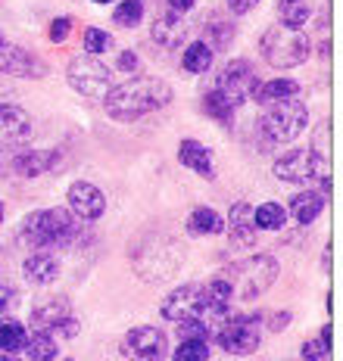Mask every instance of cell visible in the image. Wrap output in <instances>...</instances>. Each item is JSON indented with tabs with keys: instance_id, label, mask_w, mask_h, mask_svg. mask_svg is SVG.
Listing matches in <instances>:
<instances>
[{
	"instance_id": "obj_1",
	"label": "cell",
	"mask_w": 343,
	"mask_h": 361,
	"mask_svg": "<svg viewBox=\"0 0 343 361\" xmlns=\"http://www.w3.org/2000/svg\"><path fill=\"white\" fill-rule=\"evenodd\" d=\"M172 103V87L162 78H131L122 85H113L103 97V109L116 122H138L156 109H166Z\"/></svg>"
},
{
	"instance_id": "obj_2",
	"label": "cell",
	"mask_w": 343,
	"mask_h": 361,
	"mask_svg": "<svg viewBox=\"0 0 343 361\" xmlns=\"http://www.w3.org/2000/svg\"><path fill=\"white\" fill-rule=\"evenodd\" d=\"M231 287V299L237 302H253L275 283L278 277V262L272 255H250L243 262H234L228 274H222Z\"/></svg>"
},
{
	"instance_id": "obj_3",
	"label": "cell",
	"mask_w": 343,
	"mask_h": 361,
	"mask_svg": "<svg viewBox=\"0 0 343 361\" xmlns=\"http://www.w3.org/2000/svg\"><path fill=\"white\" fill-rule=\"evenodd\" d=\"M76 234L78 228L66 209H38L19 224V240L28 246H66Z\"/></svg>"
},
{
	"instance_id": "obj_4",
	"label": "cell",
	"mask_w": 343,
	"mask_h": 361,
	"mask_svg": "<svg viewBox=\"0 0 343 361\" xmlns=\"http://www.w3.org/2000/svg\"><path fill=\"white\" fill-rule=\"evenodd\" d=\"M263 59L275 69H296L303 66L312 54V41L306 37L300 28H284V25H272L259 41Z\"/></svg>"
},
{
	"instance_id": "obj_5",
	"label": "cell",
	"mask_w": 343,
	"mask_h": 361,
	"mask_svg": "<svg viewBox=\"0 0 343 361\" xmlns=\"http://www.w3.org/2000/svg\"><path fill=\"white\" fill-rule=\"evenodd\" d=\"M306 125H309V109L303 100L290 97V100L268 103L265 116L259 118V134L268 144H290L306 131Z\"/></svg>"
},
{
	"instance_id": "obj_6",
	"label": "cell",
	"mask_w": 343,
	"mask_h": 361,
	"mask_svg": "<svg viewBox=\"0 0 343 361\" xmlns=\"http://www.w3.org/2000/svg\"><path fill=\"white\" fill-rule=\"evenodd\" d=\"M263 340V321L259 314H231L215 330V343L228 352V355H250L259 349Z\"/></svg>"
},
{
	"instance_id": "obj_7",
	"label": "cell",
	"mask_w": 343,
	"mask_h": 361,
	"mask_svg": "<svg viewBox=\"0 0 343 361\" xmlns=\"http://www.w3.org/2000/svg\"><path fill=\"white\" fill-rule=\"evenodd\" d=\"M259 81H263V78H259L256 69H253L247 59H231L225 69L219 72L212 90L228 103V106L237 109V106H243V103L253 97V90H256Z\"/></svg>"
},
{
	"instance_id": "obj_8",
	"label": "cell",
	"mask_w": 343,
	"mask_h": 361,
	"mask_svg": "<svg viewBox=\"0 0 343 361\" xmlns=\"http://www.w3.org/2000/svg\"><path fill=\"white\" fill-rule=\"evenodd\" d=\"M66 81L72 85V90L85 97H107L109 87H113V72L109 66H103L97 56H76L66 69Z\"/></svg>"
},
{
	"instance_id": "obj_9",
	"label": "cell",
	"mask_w": 343,
	"mask_h": 361,
	"mask_svg": "<svg viewBox=\"0 0 343 361\" xmlns=\"http://www.w3.org/2000/svg\"><path fill=\"white\" fill-rule=\"evenodd\" d=\"M122 355L128 361H162L169 355L166 334L150 324L131 327L128 334L122 336Z\"/></svg>"
},
{
	"instance_id": "obj_10",
	"label": "cell",
	"mask_w": 343,
	"mask_h": 361,
	"mask_svg": "<svg viewBox=\"0 0 343 361\" xmlns=\"http://www.w3.org/2000/svg\"><path fill=\"white\" fill-rule=\"evenodd\" d=\"M162 318L166 321H188V318H200L206 314V290L203 283H184V287L172 290L166 299H162Z\"/></svg>"
},
{
	"instance_id": "obj_11",
	"label": "cell",
	"mask_w": 343,
	"mask_h": 361,
	"mask_svg": "<svg viewBox=\"0 0 343 361\" xmlns=\"http://www.w3.org/2000/svg\"><path fill=\"white\" fill-rule=\"evenodd\" d=\"M63 165V153L59 149H25L10 159V171L19 178H38L47 171H56Z\"/></svg>"
},
{
	"instance_id": "obj_12",
	"label": "cell",
	"mask_w": 343,
	"mask_h": 361,
	"mask_svg": "<svg viewBox=\"0 0 343 361\" xmlns=\"http://www.w3.org/2000/svg\"><path fill=\"white\" fill-rule=\"evenodd\" d=\"M35 125L32 116H28L22 106H13V103H4L0 106V144L13 147V144H25L32 137Z\"/></svg>"
},
{
	"instance_id": "obj_13",
	"label": "cell",
	"mask_w": 343,
	"mask_h": 361,
	"mask_svg": "<svg viewBox=\"0 0 343 361\" xmlns=\"http://www.w3.org/2000/svg\"><path fill=\"white\" fill-rule=\"evenodd\" d=\"M66 200H69L72 215H78L81 221H97V218L103 215V209H107V197H103L94 184H88V180L72 184L69 187V197H66Z\"/></svg>"
},
{
	"instance_id": "obj_14",
	"label": "cell",
	"mask_w": 343,
	"mask_h": 361,
	"mask_svg": "<svg viewBox=\"0 0 343 361\" xmlns=\"http://www.w3.org/2000/svg\"><path fill=\"white\" fill-rule=\"evenodd\" d=\"M275 178L284 184H309L312 180V156L309 149H290L272 165Z\"/></svg>"
},
{
	"instance_id": "obj_15",
	"label": "cell",
	"mask_w": 343,
	"mask_h": 361,
	"mask_svg": "<svg viewBox=\"0 0 343 361\" xmlns=\"http://www.w3.org/2000/svg\"><path fill=\"white\" fill-rule=\"evenodd\" d=\"M0 72L13 75V78H32V75H44V66L28 50L4 44L0 47Z\"/></svg>"
},
{
	"instance_id": "obj_16",
	"label": "cell",
	"mask_w": 343,
	"mask_h": 361,
	"mask_svg": "<svg viewBox=\"0 0 343 361\" xmlns=\"http://www.w3.org/2000/svg\"><path fill=\"white\" fill-rule=\"evenodd\" d=\"M228 234L234 243L241 246H253L259 237V228L253 221V206L250 202H234L231 206V215H228Z\"/></svg>"
},
{
	"instance_id": "obj_17",
	"label": "cell",
	"mask_w": 343,
	"mask_h": 361,
	"mask_svg": "<svg viewBox=\"0 0 343 361\" xmlns=\"http://www.w3.org/2000/svg\"><path fill=\"white\" fill-rule=\"evenodd\" d=\"M178 162L184 165V169L197 171L200 178L212 180L215 178V165H212V149L203 147L200 140H181V147H178Z\"/></svg>"
},
{
	"instance_id": "obj_18",
	"label": "cell",
	"mask_w": 343,
	"mask_h": 361,
	"mask_svg": "<svg viewBox=\"0 0 343 361\" xmlns=\"http://www.w3.org/2000/svg\"><path fill=\"white\" fill-rule=\"evenodd\" d=\"M22 271H25L28 283L44 287V283H54L59 277V259L56 255H50V252H32L25 259V265H22Z\"/></svg>"
},
{
	"instance_id": "obj_19",
	"label": "cell",
	"mask_w": 343,
	"mask_h": 361,
	"mask_svg": "<svg viewBox=\"0 0 343 361\" xmlns=\"http://www.w3.org/2000/svg\"><path fill=\"white\" fill-rule=\"evenodd\" d=\"M184 37H188V25H184V22L178 19L175 13H169V16H160V19L153 22V41L160 44V47L178 50L184 44Z\"/></svg>"
},
{
	"instance_id": "obj_20",
	"label": "cell",
	"mask_w": 343,
	"mask_h": 361,
	"mask_svg": "<svg viewBox=\"0 0 343 361\" xmlns=\"http://www.w3.org/2000/svg\"><path fill=\"white\" fill-rule=\"evenodd\" d=\"M66 318H69V305L63 299H47V302L32 308V327L41 334H54V327L63 324Z\"/></svg>"
},
{
	"instance_id": "obj_21",
	"label": "cell",
	"mask_w": 343,
	"mask_h": 361,
	"mask_svg": "<svg viewBox=\"0 0 343 361\" xmlns=\"http://www.w3.org/2000/svg\"><path fill=\"white\" fill-rule=\"evenodd\" d=\"M322 209H325V197L315 190H303L290 200V215H294V221L303 224V228H309V224L322 215Z\"/></svg>"
},
{
	"instance_id": "obj_22",
	"label": "cell",
	"mask_w": 343,
	"mask_h": 361,
	"mask_svg": "<svg viewBox=\"0 0 343 361\" xmlns=\"http://www.w3.org/2000/svg\"><path fill=\"white\" fill-rule=\"evenodd\" d=\"M300 94V85L290 78H272V81H259L253 90V100L256 103H278V100H290V97Z\"/></svg>"
},
{
	"instance_id": "obj_23",
	"label": "cell",
	"mask_w": 343,
	"mask_h": 361,
	"mask_svg": "<svg viewBox=\"0 0 343 361\" xmlns=\"http://www.w3.org/2000/svg\"><path fill=\"white\" fill-rule=\"evenodd\" d=\"M188 231L193 237L222 234V231H225V221H222V215L212 212V209H193L191 218H188Z\"/></svg>"
},
{
	"instance_id": "obj_24",
	"label": "cell",
	"mask_w": 343,
	"mask_h": 361,
	"mask_svg": "<svg viewBox=\"0 0 343 361\" xmlns=\"http://www.w3.org/2000/svg\"><path fill=\"white\" fill-rule=\"evenodd\" d=\"M312 16V6L306 0H278V19L284 28H303Z\"/></svg>"
},
{
	"instance_id": "obj_25",
	"label": "cell",
	"mask_w": 343,
	"mask_h": 361,
	"mask_svg": "<svg viewBox=\"0 0 343 361\" xmlns=\"http://www.w3.org/2000/svg\"><path fill=\"white\" fill-rule=\"evenodd\" d=\"M212 54H215V50H212L206 41H193L191 47L184 50V56H181L184 72H193V75L206 72V69H210V66H212Z\"/></svg>"
},
{
	"instance_id": "obj_26",
	"label": "cell",
	"mask_w": 343,
	"mask_h": 361,
	"mask_svg": "<svg viewBox=\"0 0 343 361\" xmlns=\"http://www.w3.org/2000/svg\"><path fill=\"white\" fill-rule=\"evenodd\" d=\"M253 221L259 231H281L287 221V212L281 202H263L259 209H253Z\"/></svg>"
},
{
	"instance_id": "obj_27",
	"label": "cell",
	"mask_w": 343,
	"mask_h": 361,
	"mask_svg": "<svg viewBox=\"0 0 343 361\" xmlns=\"http://www.w3.org/2000/svg\"><path fill=\"white\" fill-rule=\"evenodd\" d=\"M22 349H25V355L32 358V361H54L56 355H59V349H56V340L50 334H35L32 340H25V345H22Z\"/></svg>"
},
{
	"instance_id": "obj_28",
	"label": "cell",
	"mask_w": 343,
	"mask_h": 361,
	"mask_svg": "<svg viewBox=\"0 0 343 361\" xmlns=\"http://www.w3.org/2000/svg\"><path fill=\"white\" fill-rule=\"evenodd\" d=\"M25 327L19 324L16 318L10 321H0V352H6V355H13V352H19L22 345H25Z\"/></svg>"
},
{
	"instance_id": "obj_29",
	"label": "cell",
	"mask_w": 343,
	"mask_h": 361,
	"mask_svg": "<svg viewBox=\"0 0 343 361\" xmlns=\"http://www.w3.org/2000/svg\"><path fill=\"white\" fill-rule=\"evenodd\" d=\"M113 19H116V25H122V28H138L140 19H144V4H140V0H122L113 10Z\"/></svg>"
},
{
	"instance_id": "obj_30",
	"label": "cell",
	"mask_w": 343,
	"mask_h": 361,
	"mask_svg": "<svg viewBox=\"0 0 343 361\" xmlns=\"http://www.w3.org/2000/svg\"><path fill=\"white\" fill-rule=\"evenodd\" d=\"M203 112L210 118H215V122H222V125H231V118H234V106H228L225 100H222L219 94H215V90H210V94L203 97Z\"/></svg>"
},
{
	"instance_id": "obj_31",
	"label": "cell",
	"mask_w": 343,
	"mask_h": 361,
	"mask_svg": "<svg viewBox=\"0 0 343 361\" xmlns=\"http://www.w3.org/2000/svg\"><path fill=\"white\" fill-rule=\"evenodd\" d=\"M175 361H210V340H181L175 349Z\"/></svg>"
},
{
	"instance_id": "obj_32",
	"label": "cell",
	"mask_w": 343,
	"mask_h": 361,
	"mask_svg": "<svg viewBox=\"0 0 343 361\" xmlns=\"http://www.w3.org/2000/svg\"><path fill=\"white\" fill-rule=\"evenodd\" d=\"M327 349H331V327H322L318 340H306L300 355L303 361H327Z\"/></svg>"
},
{
	"instance_id": "obj_33",
	"label": "cell",
	"mask_w": 343,
	"mask_h": 361,
	"mask_svg": "<svg viewBox=\"0 0 343 361\" xmlns=\"http://www.w3.org/2000/svg\"><path fill=\"white\" fill-rule=\"evenodd\" d=\"M113 47V37H109V32H103V28H85V50L91 56L97 54H103V50H109Z\"/></svg>"
},
{
	"instance_id": "obj_34",
	"label": "cell",
	"mask_w": 343,
	"mask_h": 361,
	"mask_svg": "<svg viewBox=\"0 0 343 361\" xmlns=\"http://www.w3.org/2000/svg\"><path fill=\"white\" fill-rule=\"evenodd\" d=\"M206 32H210V37H212V41H206L212 50L215 47H228L231 37H234V28H231L228 22H222V19H212L210 25H206Z\"/></svg>"
},
{
	"instance_id": "obj_35",
	"label": "cell",
	"mask_w": 343,
	"mask_h": 361,
	"mask_svg": "<svg viewBox=\"0 0 343 361\" xmlns=\"http://www.w3.org/2000/svg\"><path fill=\"white\" fill-rule=\"evenodd\" d=\"M178 336H181V340H210V327L200 318L178 321Z\"/></svg>"
},
{
	"instance_id": "obj_36",
	"label": "cell",
	"mask_w": 343,
	"mask_h": 361,
	"mask_svg": "<svg viewBox=\"0 0 343 361\" xmlns=\"http://www.w3.org/2000/svg\"><path fill=\"white\" fill-rule=\"evenodd\" d=\"M72 32V19H54L50 22V41L54 44H63Z\"/></svg>"
},
{
	"instance_id": "obj_37",
	"label": "cell",
	"mask_w": 343,
	"mask_h": 361,
	"mask_svg": "<svg viewBox=\"0 0 343 361\" xmlns=\"http://www.w3.org/2000/svg\"><path fill=\"white\" fill-rule=\"evenodd\" d=\"M19 302V293L10 287V283H0V314H6L10 308H16Z\"/></svg>"
},
{
	"instance_id": "obj_38",
	"label": "cell",
	"mask_w": 343,
	"mask_h": 361,
	"mask_svg": "<svg viewBox=\"0 0 343 361\" xmlns=\"http://www.w3.org/2000/svg\"><path fill=\"white\" fill-rule=\"evenodd\" d=\"M50 336H66V340H72V336H78V321L69 314V318H66L63 324H56V327H54V334H50Z\"/></svg>"
},
{
	"instance_id": "obj_39",
	"label": "cell",
	"mask_w": 343,
	"mask_h": 361,
	"mask_svg": "<svg viewBox=\"0 0 343 361\" xmlns=\"http://www.w3.org/2000/svg\"><path fill=\"white\" fill-rule=\"evenodd\" d=\"M256 4H259V0H228V10L237 13V16H243V13H250Z\"/></svg>"
},
{
	"instance_id": "obj_40",
	"label": "cell",
	"mask_w": 343,
	"mask_h": 361,
	"mask_svg": "<svg viewBox=\"0 0 343 361\" xmlns=\"http://www.w3.org/2000/svg\"><path fill=\"white\" fill-rule=\"evenodd\" d=\"M119 69L134 72V69H138V56H134L131 50H122V54H119Z\"/></svg>"
},
{
	"instance_id": "obj_41",
	"label": "cell",
	"mask_w": 343,
	"mask_h": 361,
	"mask_svg": "<svg viewBox=\"0 0 343 361\" xmlns=\"http://www.w3.org/2000/svg\"><path fill=\"white\" fill-rule=\"evenodd\" d=\"M166 4H169V10L175 13V16H181V13L193 10V4H197V0H166Z\"/></svg>"
},
{
	"instance_id": "obj_42",
	"label": "cell",
	"mask_w": 343,
	"mask_h": 361,
	"mask_svg": "<svg viewBox=\"0 0 343 361\" xmlns=\"http://www.w3.org/2000/svg\"><path fill=\"white\" fill-rule=\"evenodd\" d=\"M287 321H290V314H287V312H284V314H281V312H278V314H275V318H272V327H275V330H278V327H284V324H287Z\"/></svg>"
},
{
	"instance_id": "obj_43",
	"label": "cell",
	"mask_w": 343,
	"mask_h": 361,
	"mask_svg": "<svg viewBox=\"0 0 343 361\" xmlns=\"http://www.w3.org/2000/svg\"><path fill=\"white\" fill-rule=\"evenodd\" d=\"M0 361H19L16 355H6V352H4V355H0Z\"/></svg>"
},
{
	"instance_id": "obj_44",
	"label": "cell",
	"mask_w": 343,
	"mask_h": 361,
	"mask_svg": "<svg viewBox=\"0 0 343 361\" xmlns=\"http://www.w3.org/2000/svg\"><path fill=\"white\" fill-rule=\"evenodd\" d=\"M4 44H6V37H4V32H0V47H4Z\"/></svg>"
},
{
	"instance_id": "obj_45",
	"label": "cell",
	"mask_w": 343,
	"mask_h": 361,
	"mask_svg": "<svg viewBox=\"0 0 343 361\" xmlns=\"http://www.w3.org/2000/svg\"><path fill=\"white\" fill-rule=\"evenodd\" d=\"M94 4H113V0H94Z\"/></svg>"
},
{
	"instance_id": "obj_46",
	"label": "cell",
	"mask_w": 343,
	"mask_h": 361,
	"mask_svg": "<svg viewBox=\"0 0 343 361\" xmlns=\"http://www.w3.org/2000/svg\"><path fill=\"white\" fill-rule=\"evenodd\" d=\"M0 218H4V202H0Z\"/></svg>"
}]
</instances>
